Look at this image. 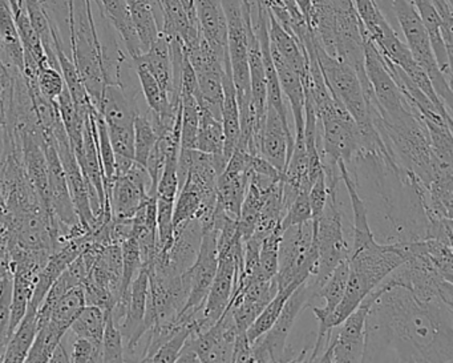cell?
<instances>
[{"mask_svg":"<svg viewBox=\"0 0 453 363\" xmlns=\"http://www.w3.org/2000/svg\"><path fill=\"white\" fill-rule=\"evenodd\" d=\"M267 15H269L267 28H269L270 47L274 49L301 76L302 83H306L310 78V60L306 50L299 43L298 39L286 31L269 12Z\"/></svg>","mask_w":453,"mask_h":363,"instance_id":"cell-14","label":"cell"},{"mask_svg":"<svg viewBox=\"0 0 453 363\" xmlns=\"http://www.w3.org/2000/svg\"><path fill=\"white\" fill-rule=\"evenodd\" d=\"M392 2H394L392 6H394L395 15H396L411 55L415 62L423 68L424 73L431 81L437 97L441 100L448 112L452 115L453 94L452 89H450L452 83H449L440 71L431 42H429L428 33H426L420 15L416 12L411 0H392Z\"/></svg>","mask_w":453,"mask_h":363,"instance_id":"cell-4","label":"cell"},{"mask_svg":"<svg viewBox=\"0 0 453 363\" xmlns=\"http://www.w3.org/2000/svg\"><path fill=\"white\" fill-rule=\"evenodd\" d=\"M181 144L180 150H196L198 131V104L195 94L181 92Z\"/></svg>","mask_w":453,"mask_h":363,"instance_id":"cell-29","label":"cell"},{"mask_svg":"<svg viewBox=\"0 0 453 363\" xmlns=\"http://www.w3.org/2000/svg\"><path fill=\"white\" fill-rule=\"evenodd\" d=\"M43 150L47 158V168H49L50 195H51L52 209L60 225V245L63 237L70 228L78 225L79 217L71 197L70 188H68L67 177L65 168L60 163L59 155L55 148L51 134H43Z\"/></svg>","mask_w":453,"mask_h":363,"instance_id":"cell-9","label":"cell"},{"mask_svg":"<svg viewBox=\"0 0 453 363\" xmlns=\"http://www.w3.org/2000/svg\"><path fill=\"white\" fill-rule=\"evenodd\" d=\"M132 62L142 63L153 76L161 89L168 94L169 99L173 92V68H172L171 46L164 34L150 44L147 51L132 59Z\"/></svg>","mask_w":453,"mask_h":363,"instance_id":"cell-18","label":"cell"},{"mask_svg":"<svg viewBox=\"0 0 453 363\" xmlns=\"http://www.w3.org/2000/svg\"><path fill=\"white\" fill-rule=\"evenodd\" d=\"M195 330L201 331L200 326H198L197 317L190 321V322L182 325L181 328L156 351V354L150 358V362H176L177 357H179L182 346H184L185 342H187L188 336Z\"/></svg>","mask_w":453,"mask_h":363,"instance_id":"cell-34","label":"cell"},{"mask_svg":"<svg viewBox=\"0 0 453 363\" xmlns=\"http://www.w3.org/2000/svg\"><path fill=\"white\" fill-rule=\"evenodd\" d=\"M126 2L142 43V51L145 52L161 33V25L156 12V6L158 7L157 0H126Z\"/></svg>","mask_w":453,"mask_h":363,"instance_id":"cell-20","label":"cell"},{"mask_svg":"<svg viewBox=\"0 0 453 363\" xmlns=\"http://www.w3.org/2000/svg\"><path fill=\"white\" fill-rule=\"evenodd\" d=\"M50 362H71L70 354H68L67 352V347H65V344H63V339L62 342H60V344H58L57 347H55L54 352H52V357L51 359H50Z\"/></svg>","mask_w":453,"mask_h":363,"instance_id":"cell-42","label":"cell"},{"mask_svg":"<svg viewBox=\"0 0 453 363\" xmlns=\"http://www.w3.org/2000/svg\"><path fill=\"white\" fill-rule=\"evenodd\" d=\"M71 362L96 363L103 362V350L95 346L88 339L76 336L70 352Z\"/></svg>","mask_w":453,"mask_h":363,"instance_id":"cell-38","label":"cell"},{"mask_svg":"<svg viewBox=\"0 0 453 363\" xmlns=\"http://www.w3.org/2000/svg\"><path fill=\"white\" fill-rule=\"evenodd\" d=\"M68 30L73 63L96 108L107 81L103 63V43L97 33L91 0H73Z\"/></svg>","mask_w":453,"mask_h":363,"instance_id":"cell-2","label":"cell"},{"mask_svg":"<svg viewBox=\"0 0 453 363\" xmlns=\"http://www.w3.org/2000/svg\"><path fill=\"white\" fill-rule=\"evenodd\" d=\"M283 229L280 224L275 227L262 241L259 253V273L264 277L274 278L278 272V256H280V240Z\"/></svg>","mask_w":453,"mask_h":363,"instance_id":"cell-33","label":"cell"},{"mask_svg":"<svg viewBox=\"0 0 453 363\" xmlns=\"http://www.w3.org/2000/svg\"><path fill=\"white\" fill-rule=\"evenodd\" d=\"M134 161L145 166L150 151L153 150L158 139L157 132H156L152 118H150V108H148L147 112L137 113L136 118H134Z\"/></svg>","mask_w":453,"mask_h":363,"instance_id":"cell-28","label":"cell"},{"mask_svg":"<svg viewBox=\"0 0 453 363\" xmlns=\"http://www.w3.org/2000/svg\"><path fill=\"white\" fill-rule=\"evenodd\" d=\"M349 259H346L336 265L335 269L333 270L318 294V299H322L325 305L322 307L315 306V305L310 306L319 322L325 321L343 298L347 281H349Z\"/></svg>","mask_w":453,"mask_h":363,"instance_id":"cell-22","label":"cell"},{"mask_svg":"<svg viewBox=\"0 0 453 363\" xmlns=\"http://www.w3.org/2000/svg\"><path fill=\"white\" fill-rule=\"evenodd\" d=\"M94 2H96V0H94Z\"/></svg>","mask_w":453,"mask_h":363,"instance_id":"cell-43","label":"cell"},{"mask_svg":"<svg viewBox=\"0 0 453 363\" xmlns=\"http://www.w3.org/2000/svg\"><path fill=\"white\" fill-rule=\"evenodd\" d=\"M270 52H272L273 63H274L275 71H277L283 97L288 99L291 112H293L296 135H303L304 89L301 76L272 47H270Z\"/></svg>","mask_w":453,"mask_h":363,"instance_id":"cell-15","label":"cell"},{"mask_svg":"<svg viewBox=\"0 0 453 363\" xmlns=\"http://www.w3.org/2000/svg\"><path fill=\"white\" fill-rule=\"evenodd\" d=\"M314 238L318 246V270L307 282L319 294L320 289L330 277L336 265L343 259H349L351 246L344 238L343 214L338 201V188L328 189V197L326 201L322 216L315 224Z\"/></svg>","mask_w":453,"mask_h":363,"instance_id":"cell-3","label":"cell"},{"mask_svg":"<svg viewBox=\"0 0 453 363\" xmlns=\"http://www.w3.org/2000/svg\"><path fill=\"white\" fill-rule=\"evenodd\" d=\"M375 298V289L360 302L359 306L331 333L325 351L318 358L319 363H362L365 350V326L368 310Z\"/></svg>","mask_w":453,"mask_h":363,"instance_id":"cell-7","label":"cell"},{"mask_svg":"<svg viewBox=\"0 0 453 363\" xmlns=\"http://www.w3.org/2000/svg\"><path fill=\"white\" fill-rule=\"evenodd\" d=\"M232 362H251V344L246 333H237L235 336Z\"/></svg>","mask_w":453,"mask_h":363,"instance_id":"cell-40","label":"cell"},{"mask_svg":"<svg viewBox=\"0 0 453 363\" xmlns=\"http://www.w3.org/2000/svg\"><path fill=\"white\" fill-rule=\"evenodd\" d=\"M453 362V304L381 281L368 310L362 363Z\"/></svg>","mask_w":453,"mask_h":363,"instance_id":"cell-1","label":"cell"},{"mask_svg":"<svg viewBox=\"0 0 453 363\" xmlns=\"http://www.w3.org/2000/svg\"><path fill=\"white\" fill-rule=\"evenodd\" d=\"M296 7H298L299 12H301L302 17L306 20V25L309 26L310 20H311L312 17V10H314V6H312V0H296Z\"/></svg>","mask_w":453,"mask_h":363,"instance_id":"cell-41","label":"cell"},{"mask_svg":"<svg viewBox=\"0 0 453 363\" xmlns=\"http://www.w3.org/2000/svg\"><path fill=\"white\" fill-rule=\"evenodd\" d=\"M36 331H38V309L28 306L25 317L20 321L19 325L15 328L7 344L4 363L26 362L28 352L35 341Z\"/></svg>","mask_w":453,"mask_h":363,"instance_id":"cell-21","label":"cell"},{"mask_svg":"<svg viewBox=\"0 0 453 363\" xmlns=\"http://www.w3.org/2000/svg\"><path fill=\"white\" fill-rule=\"evenodd\" d=\"M103 362H126L124 339L120 328L116 325L112 312L105 313V328L103 334Z\"/></svg>","mask_w":453,"mask_h":363,"instance_id":"cell-32","label":"cell"},{"mask_svg":"<svg viewBox=\"0 0 453 363\" xmlns=\"http://www.w3.org/2000/svg\"><path fill=\"white\" fill-rule=\"evenodd\" d=\"M426 132H428L429 143H431L432 151L436 158L442 163L452 166L453 161V123L440 119V120H429V119H421Z\"/></svg>","mask_w":453,"mask_h":363,"instance_id":"cell-26","label":"cell"},{"mask_svg":"<svg viewBox=\"0 0 453 363\" xmlns=\"http://www.w3.org/2000/svg\"><path fill=\"white\" fill-rule=\"evenodd\" d=\"M95 4L99 6L103 19L112 26L116 33L120 35L131 59L142 55L144 51L132 22L131 12L126 0H96Z\"/></svg>","mask_w":453,"mask_h":363,"instance_id":"cell-16","label":"cell"},{"mask_svg":"<svg viewBox=\"0 0 453 363\" xmlns=\"http://www.w3.org/2000/svg\"><path fill=\"white\" fill-rule=\"evenodd\" d=\"M224 142L222 121L214 118L208 108L198 104V131L196 150L209 153V155L224 156Z\"/></svg>","mask_w":453,"mask_h":363,"instance_id":"cell-23","label":"cell"},{"mask_svg":"<svg viewBox=\"0 0 453 363\" xmlns=\"http://www.w3.org/2000/svg\"><path fill=\"white\" fill-rule=\"evenodd\" d=\"M294 136L290 127L283 123L274 108L267 105L266 120L261 134L262 158H266L277 171L283 174L293 152Z\"/></svg>","mask_w":453,"mask_h":363,"instance_id":"cell-10","label":"cell"},{"mask_svg":"<svg viewBox=\"0 0 453 363\" xmlns=\"http://www.w3.org/2000/svg\"><path fill=\"white\" fill-rule=\"evenodd\" d=\"M250 168L245 172L222 171L217 180L216 203L232 219L238 220L240 216L241 205L250 182Z\"/></svg>","mask_w":453,"mask_h":363,"instance_id":"cell-19","label":"cell"},{"mask_svg":"<svg viewBox=\"0 0 453 363\" xmlns=\"http://www.w3.org/2000/svg\"><path fill=\"white\" fill-rule=\"evenodd\" d=\"M12 274L7 273L0 281V362H4L10 341L12 321Z\"/></svg>","mask_w":453,"mask_h":363,"instance_id":"cell-31","label":"cell"},{"mask_svg":"<svg viewBox=\"0 0 453 363\" xmlns=\"http://www.w3.org/2000/svg\"><path fill=\"white\" fill-rule=\"evenodd\" d=\"M201 35L217 54H227V26L221 0H193Z\"/></svg>","mask_w":453,"mask_h":363,"instance_id":"cell-12","label":"cell"},{"mask_svg":"<svg viewBox=\"0 0 453 363\" xmlns=\"http://www.w3.org/2000/svg\"><path fill=\"white\" fill-rule=\"evenodd\" d=\"M296 289V286L280 289L277 294H275L274 298L259 313L258 317L251 323L250 328L246 330V336H248L250 344H253L259 336H264L274 325L275 321H277L280 312H282L283 306H285L286 301H288V297Z\"/></svg>","mask_w":453,"mask_h":363,"instance_id":"cell-27","label":"cell"},{"mask_svg":"<svg viewBox=\"0 0 453 363\" xmlns=\"http://www.w3.org/2000/svg\"><path fill=\"white\" fill-rule=\"evenodd\" d=\"M96 110L110 128H134V118L142 112L124 84H107Z\"/></svg>","mask_w":453,"mask_h":363,"instance_id":"cell-11","label":"cell"},{"mask_svg":"<svg viewBox=\"0 0 453 363\" xmlns=\"http://www.w3.org/2000/svg\"><path fill=\"white\" fill-rule=\"evenodd\" d=\"M105 328V313L100 307L86 305L71 325L73 336L88 339L95 346L103 350V334Z\"/></svg>","mask_w":453,"mask_h":363,"instance_id":"cell-25","label":"cell"},{"mask_svg":"<svg viewBox=\"0 0 453 363\" xmlns=\"http://www.w3.org/2000/svg\"><path fill=\"white\" fill-rule=\"evenodd\" d=\"M315 299L317 293L307 280L304 281L290 294L274 325L251 344V362H282L286 342L296 318L304 307L311 306Z\"/></svg>","mask_w":453,"mask_h":363,"instance_id":"cell-6","label":"cell"},{"mask_svg":"<svg viewBox=\"0 0 453 363\" xmlns=\"http://www.w3.org/2000/svg\"><path fill=\"white\" fill-rule=\"evenodd\" d=\"M148 197L150 190L127 174L115 177L111 187L105 190V204L110 205L113 219L131 220Z\"/></svg>","mask_w":453,"mask_h":363,"instance_id":"cell-13","label":"cell"},{"mask_svg":"<svg viewBox=\"0 0 453 363\" xmlns=\"http://www.w3.org/2000/svg\"><path fill=\"white\" fill-rule=\"evenodd\" d=\"M224 86V103H222V128H224V156L229 161L234 152L241 134L240 110H238L237 94L233 84L232 71H230L229 55L225 59V75L222 81Z\"/></svg>","mask_w":453,"mask_h":363,"instance_id":"cell-17","label":"cell"},{"mask_svg":"<svg viewBox=\"0 0 453 363\" xmlns=\"http://www.w3.org/2000/svg\"><path fill=\"white\" fill-rule=\"evenodd\" d=\"M257 182L250 180L248 189H246L245 197H243L242 205H241L240 216L237 220L238 233L241 240H248L251 233L256 229L258 224L259 216H261L262 205H264V190Z\"/></svg>","mask_w":453,"mask_h":363,"instance_id":"cell-24","label":"cell"},{"mask_svg":"<svg viewBox=\"0 0 453 363\" xmlns=\"http://www.w3.org/2000/svg\"><path fill=\"white\" fill-rule=\"evenodd\" d=\"M108 135H110L111 144L115 151V155L134 160V128H110L108 127Z\"/></svg>","mask_w":453,"mask_h":363,"instance_id":"cell-37","label":"cell"},{"mask_svg":"<svg viewBox=\"0 0 453 363\" xmlns=\"http://www.w3.org/2000/svg\"><path fill=\"white\" fill-rule=\"evenodd\" d=\"M95 124H96L97 148H99L100 161H102L105 192L116 177L115 151L111 144L107 123L97 111L95 113Z\"/></svg>","mask_w":453,"mask_h":363,"instance_id":"cell-30","label":"cell"},{"mask_svg":"<svg viewBox=\"0 0 453 363\" xmlns=\"http://www.w3.org/2000/svg\"><path fill=\"white\" fill-rule=\"evenodd\" d=\"M309 190L310 189H302L301 192L298 193L296 200L293 201L290 208L286 212L282 221H280L282 229L293 227V225H302L311 221L312 216L311 206H310L309 201Z\"/></svg>","mask_w":453,"mask_h":363,"instance_id":"cell-36","label":"cell"},{"mask_svg":"<svg viewBox=\"0 0 453 363\" xmlns=\"http://www.w3.org/2000/svg\"><path fill=\"white\" fill-rule=\"evenodd\" d=\"M328 197V188L326 184L325 174H320L319 177L315 180L309 190L310 206H311L312 224L319 220L322 216L323 209L326 206V201Z\"/></svg>","mask_w":453,"mask_h":363,"instance_id":"cell-39","label":"cell"},{"mask_svg":"<svg viewBox=\"0 0 453 363\" xmlns=\"http://www.w3.org/2000/svg\"><path fill=\"white\" fill-rule=\"evenodd\" d=\"M219 266V246H217V230L211 225L203 229L201 238L200 251L195 264L187 270L190 280V291L184 309L180 313L179 318L182 321L195 320L211 290V282L216 275Z\"/></svg>","mask_w":453,"mask_h":363,"instance_id":"cell-8","label":"cell"},{"mask_svg":"<svg viewBox=\"0 0 453 363\" xmlns=\"http://www.w3.org/2000/svg\"><path fill=\"white\" fill-rule=\"evenodd\" d=\"M36 84L39 91L50 100H57L65 87V79L59 68L52 67L50 63L39 68Z\"/></svg>","mask_w":453,"mask_h":363,"instance_id":"cell-35","label":"cell"},{"mask_svg":"<svg viewBox=\"0 0 453 363\" xmlns=\"http://www.w3.org/2000/svg\"><path fill=\"white\" fill-rule=\"evenodd\" d=\"M318 246L312 221L283 229L278 256V272L274 280L280 289L298 288L304 281L317 274Z\"/></svg>","mask_w":453,"mask_h":363,"instance_id":"cell-5","label":"cell"}]
</instances>
